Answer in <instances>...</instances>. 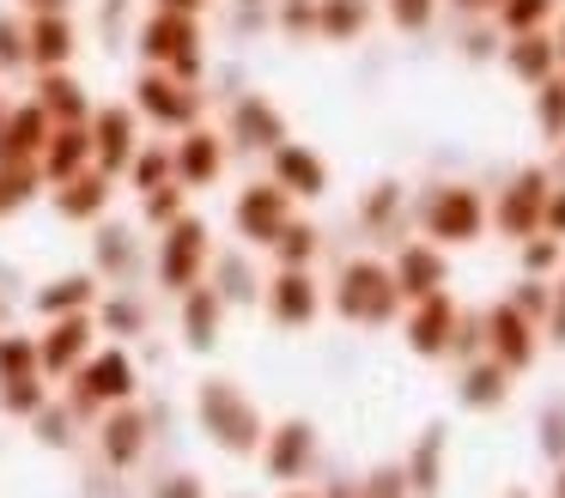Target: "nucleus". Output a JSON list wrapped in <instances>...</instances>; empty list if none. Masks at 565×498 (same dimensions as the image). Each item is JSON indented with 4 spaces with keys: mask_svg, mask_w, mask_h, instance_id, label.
<instances>
[{
    "mask_svg": "<svg viewBox=\"0 0 565 498\" xmlns=\"http://www.w3.org/2000/svg\"><path fill=\"white\" fill-rule=\"evenodd\" d=\"M220 274H225V298H249V292H256V286H249V274H244L237 262H225Z\"/></svg>",
    "mask_w": 565,
    "mask_h": 498,
    "instance_id": "de8ad7c7",
    "label": "nucleus"
},
{
    "mask_svg": "<svg viewBox=\"0 0 565 498\" xmlns=\"http://www.w3.org/2000/svg\"><path fill=\"white\" fill-rule=\"evenodd\" d=\"M553 49H559V67H565V24L553 31Z\"/></svg>",
    "mask_w": 565,
    "mask_h": 498,
    "instance_id": "5fc2aeb1",
    "label": "nucleus"
},
{
    "mask_svg": "<svg viewBox=\"0 0 565 498\" xmlns=\"http://www.w3.org/2000/svg\"><path fill=\"white\" fill-rule=\"evenodd\" d=\"M559 498H565V480H559Z\"/></svg>",
    "mask_w": 565,
    "mask_h": 498,
    "instance_id": "bf43d9fd",
    "label": "nucleus"
},
{
    "mask_svg": "<svg viewBox=\"0 0 565 498\" xmlns=\"http://www.w3.org/2000/svg\"><path fill=\"white\" fill-rule=\"evenodd\" d=\"M92 316L79 310V316H55V328L38 340V364H43V377H74L79 364L92 359Z\"/></svg>",
    "mask_w": 565,
    "mask_h": 498,
    "instance_id": "4468645a",
    "label": "nucleus"
},
{
    "mask_svg": "<svg viewBox=\"0 0 565 498\" xmlns=\"http://www.w3.org/2000/svg\"><path fill=\"white\" fill-rule=\"evenodd\" d=\"M547 237H565V189H547V213H541Z\"/></svg>",
    "mask_w": 565,
    "mask_h": 498,
    "instance_id": "c03bdc74",
    "label": "nucleus"
},
{
    "mask_svg": "<svg viewBox=\"0 0 565 498\" xmlns=\"http://www.w3.org/2000/svg\"><path fill=\"white\" fill-rule=\"evenodd\" d=\"M414 486L426 492V486H438V432L419 444V462H414Z\"/></svg>",
    "mask_w": 565,
    "mask_h": 498,
    "instance_id": "a19ab883",
    "label": "nucleus"
},
{
    "mask_svg": "<svg viewBox=\"0 0 565 498\" xmlns=\"http://www.w3.org/2000/svg\"><path fill=\"white\" fill-rule=\"evenodd\" d=\"M213 328H220V292L189 286V292H183V340H189L195 352H207V347H213Z\"/></svg>",
    "mask_w": 565,
    "mask_h": 498,
    "instance_id": "c85d7f7f",
    "label": "nucleus"
},
{
    "mask_svg": "<svg viewBox=\"0 0 565 498\" xmlns=\"http://www.w3.org/2000/svg\"><path fill=\"white\" fill-rule=\"evenodd\" d=\"M207 262H213L207 219H195V213L171 219V225H164V237H159V279H164V286H171V292H189V286H201V274H207Z\"/></svg>",
    "mask_w": 565,
    "mask_h": 498,
    "instance_id": "20e7f679",
    "label": "nucleus"
},
{
    "mask_svg": "<svg viewBox=\"0 0 565 498\" xmlns=\"http://www.w3.org/2000/svg\"><path fill=\"white\" fill-rule=\"evenodd\" d=\"M492 352L504 359V371H516V364L535 359V335H529V322H523V310H516V304L492 310Z\"/></svg>",
    "mask_w": 565,
    "mask_h": 498,
    "instance_id": "bb28decb",
    "label": "nucleus"
},
{
    "mask_svg": "<svg viewBox=\"0 0 565 498\" xmlns=\"http://www.w3.org/2000/svg\"><path fill=\"white\" fill-rule=\"evenodd\" d=\"M541 213H547V170H523L499 201V231L529 237V231H541Z\"/></svg>",
    "mask_w": 565,
    "mask_h": 498,
    "instance_id": "6ab92c4d",
    "label": "nucleus"
},
{
    "mask_svg": "<svg viewBox=\"0 0 565 498\" xmlns=\"http://www.w3.org/2000/svg\"><path fill=\"white\" fill-rule=\"evenodd\" d=\"M135 55H140V67H164L189 85L207 80V31H201L195 12H159L152 7L147 19L135 24Z\"/></svg>",
    "mask_w": 565,
    "mask_h": 498,
    "instance_id": "f257e3e1",
    "label": "nucleus"
},
{
    "mask_svg": "<svg viewBox=\"0 0 565 498\" xmlns=\"http://www.w3.org/2000/svg\"><path fill=\"white\" fill-rule=\"evenodd\" d=\"M559 12V0H499V31L516 36V31H547V19Z\"/></svg>",
    "mask_w": 565,
    "mask_h": 498,
    "instance_id": "2f4dec72",
    "label": "nucleus"
},
{
    "mask_svg": "<svg viewBox=\"0 0 565 498\" xmlns=\"http://www.w3.org/2000/svg\"><path fill=\"white\" fill-rule=\"evenodd\" d=\"M104 322H110V335H135V328H147V310H135V304H110Z\"/></svg>",
    "mask_w": 565,
    "mask_h": 498,
    "instance_id": "79ce46f5",
    "label": "nucleus"
},
{
    "mask_svg": "<svg viewBox=\"0 0 565 498\" xmlns=\"http://www.w3.org/2000/svg\"><path fill=\"white\" fill-rule=\"evenodd\" d=\"M553 262H559V243H553V237H541V243H529V250H523V267H535V274H541V267H553Z\"/></svg>",
    "mask_w": 565,
    "mask_h": 498,
    "instance_id": "49530a36",
    "label": "nucleus"
},
{
    "mask_svg": "<svg viewBox=\"0 0 565 498\" xmlns=\"http://www.w3.org/2000/svg\"><path fill=\"white\" fill-rule=\"evenodd\" d=\"M152 498H207V492H201V480H195V474H171V480H159V486H152Z\"/></svg>",
    "mask_w": 565,
    "mask_h": 498,
    "instance_id": "37998d69",
    "label": "nucleus"
},
{
    "mask_svg": "<svg viewBox=\"0 0 565 498\" xmlns=\"http://www.w3.org/2000/svg\"><path fill=\"white\" fill-rule=\"evenodd\" d=\"M25 55H31V73L74 67V55H79L74 12H25Z\"/></svg>",
    "mask_w": 565,
    "mask_h": 498,
    "instance_id": "f8f14e48",
    "label": "nucleus"
},
{
    "mask_svg": "<svg viewBox=\"0 0 565 498\" xmlns=\"http://www.w3.org/2000/svg\"><path fill=\"white\" fill-rule=\"evenodd\" d=\"M122 182H128V189H135V194L159 189V182H177V177H171V146H159V140H140V152L128 158Z\"/></svg>",
    "mask_w": 565,
    "mask_h": 498,
    "instance_id": "c756f323",
    "label": "nucleus"
},
{
    "mask_svg": "<svg viewBox=\"0 0 565 498\" xmlns=\"http://www.w3.org/2000/svg\"><path fill=\"white\" fill-rule=\"evenodd\" d=\"M286 498H305V492H286Z\"/></svg>",
    "mask_w": 565,
    "mask_h": 498,
    "instance_id": "13d9d810",
    "label": "nucleus"
},
{
    "mask_svg": "<svg viewBox=\"0 0 565 498\" xmlns=\"http://www.w3.org/2000/svg\"><path fill=\"white\" fill-rule=\"evenodd\" d=\"M334 310L353 316V322H383L395 310V274L383 262H353L341 274V292H334Z\"/></svg>",
    "mask_w": 565,
    "mask_h": 498,
    "instance_id": "9b49d317",
    "label": "nucleus"
},
{
    "mask_svg": "<svg viewBox=\"0 0 565 498\" xmlns=\"http://www.w3.org/2000/svg\"><path fill=\"white\" fill-rule=\"evenodd\" d=\"M86 165H92V128H86V121H55L50 140H43V158H38L43 189H55V182L79 177Z\"/></svg>",
    "mask_w": 565,
    "mask_h": 498,
    "instance_id": "dca6fc26",
    "label": "nucleus"
},
{
    "mask_svg": "<svg viewBox=\"0 0 565 498\" xmlns=\"http://www.w3.org/2000/svg\"><path fill=\"white\" fill-rule=\"evenodd\" d=\"M128 104H135V116L159 134H183V128H195V121H207V92L177 80V73H164V67H140L135 85H128Z\"/></svg>",
    "mask_w": 565,
    "mask_h": 498,
    "instance_id": "f03ea898",
    "label": "nucleus"
},
{
    "mask_svg": "<svg viewBox=\"0 0 565 498\" xmlns=\"http://www.w3.org/2000/svg\"><path fill=\"white\" fill-rule=\"evenodd\" d=\"M462 401L468 407H492V401H504V364H475V371L462 377Z\"/></svg>",
    "mask_w": 565,
    "mask_h": 498,
    "instance_id": "4c0bfd02",
    "label": "nucleus"
},
{
    "mask_svg": "<svg viewBox=\"0 0 565 498\" xmlns=\"http://www.w3.org/2000/svg\"><path fill=\"white\" fill-rule=\"evenodd\" d=\"M553 335L565 340V298H559V316H553Z\"/></svg>",
    "mask_w": 565,
    "mask_h": 498,
    "instance_id": "864d4df0",
    "label": "nucleus"
},
{
    "mask_svg": "<svg viewBox=\"0 0 565 498\" xmlns=\"http://www.w3.org/2000/svg\"><path fill=\"white\" fill-rule=\"evenodd\" d=\"M390 274H395V292H407V298H431V292L444 286V255L431 250V243H407L402 262H395Z\"/></svg>",
    "mask_w": 565,
    "mask_h": 498,
    "instance_id": "b1692460",
    "label": "nucleus"
},
{
    "mask_svg": "<svg viewBox=\"0 0 565 498\" xmlns=\"http://www.w3.org/2000/svg\"><path fill=\"white\" fill-rule=\"evenodd\" d=\"M286 219H292V194H286L274 177L244 182V189H237V201H232V225H237V237H244V243H274Z\"/></svg>",
    "mask_w": 565,
    "mask_h": 498,
    "instance_id": "9d476101",
    "label": "nucleus"
},
{
    "mask_svg": "<svg viewBox=\"0 0 565 498\" xmlns=\"http://www.w3.org/2000/svg\"><path fill=\"white\" fill-rule=\"evenodd\" d=\"M438 7H444V0H383V12H390V24H395V31H407V36L431 31V19H438Z\"/></svg>",
    "mask_w": 565,
    "mask_h": 498,
    "instance_id": "58836bf2",
    "label": "nucleus"
},
{
    "mask_svg": "<svg viewBox=\"0 0 565 498\" xmlns=\"http://www.w3.org/2000/svg\"><path fill=\"white\" fill-rule=\"evenodd\" d=\"M329 498H359V492H347V486H334V492Z\"/></svg>",
    "mask_w": 565,
    "mask_h": 498,
    "instance_id": "6e6d98bb",
    "label": "nucleus"
},
{
    "mask_svg": "<svg viewBox=\"0 0 565 498\" xmlns=\"http://www.w3.org/2000/svg\"><path fill=\"white\" fill-rule=\"evenodd\" d=\"M110 194H116V177H104L98 165H86L79 177L55 182V213L74 219V225H92V219L110 213Z\"/></svg>",
    "mask_w": 565,
    "mask_h": 498,
    "instance_id": "a211bd4d",
    "label": "nucleus"
},
{
    "mask_svg": "<svg viewBox=\"0 0 565 498\" xmlns=\"http://www.w3.org/2000/svg\"><path fill=\"white\" fill-rule=\"evenodd\" d=\"M43 189V170L38 165H0V219H13L19 206H31Z\"/></svg>",
    "mask_w": 565,
    "mask_h": 498,
    "instance_id": "7c9ffc66",
    "label": "nucleus"
},
{
    "mask_svg": "<svg viewBox=\"0 0 565 498\" xmlns=\"http://www.w3.org/2000/svg\"><path fill=\"white\" fill-rule=\"evenodd\" d=\"M7 104H13V97H7V92H0V116H7Z\"/></svg>",
    "mask_w": 565,
    "mask_h": 498,
    "instance_id": "4d7b16f0",
    "label": "nucleus"
},
{
    "mask_svg": "<svg viewBox=\"0 0 565 498\" xmlns=\"http://www.w3.org/2000/svg\"><path fill=\"white\" fill-rule=\"evenodd\" d=\"M268 177L280 182L292 201H317L322 189H329V165H322V152H310L305 140H280L268 152Z\"/></svg>",
    "mask_w": 565,
    "mask_h": 498,
    "instance_id": "2eb2a0df",
    "label": "nucleus"
},
{
    "mask_svg": "<svg viewBox=\"0 0 565 498\" xmlns=\"http://www.w3.org/2000/svg\"><path fill=\"white\" fill-rule=\"evenodd\" d=\"M310 456H317V432H310L305 420L280 425V432L268 437V474L274 480H298V474L310 468Z\"/></svg>",
    "mask_w": 565,
    "mask_h": 498,
    "instance_id": "5701e85b",
    "label": "nucleus"
},
{
    "mask_svg": "<svg viewBox=\"0 0 565 498\" xmlns=\"http://www.w3.org/2000/svg\"><path fill=\"white\" fill-rule=\"evenodd\" d=\"M98 304V274H62L38 292V310L43 316H79Z\"/></svg>",
    "mask_w": 565,
    "mask_h": 498,
    "instance_id": "a878e982",
    "label": "nucleus"
},
{
    "mask_svg": "<svg viewBox=\"0 0 565 498\" xmlns=\"http://www.w3.org/2000/svg\"><path fill=\"white\" fill-rule=\"evenodd\" d=\"M225 158H232L225 134L207 128V121H195V128H183V134H177V146H171V177L183 182L189 194L213 189V182L225 177Z\"/></svg>",
    "mask_w": 565,
    "mask_h": 498,
    "instance_id": "1a4fd4ad",
    "label": "nucleus"
},
{
    "mask_svg": "<svg viewBox=\"0 0 565 498\" xmlns=\"http://www.w3.org/2000/svg\"><path fill=\"white\" fill-rule=\"evenodd\" d=\"M86 128H92V165H98L104 177H122L128 158L140 152V116H135V104H92Z\"/></svg>",
    "mask_w": 565,
    "mask_h": 498,
    "instance_id": "6e6552de",
    "label": "nucleus"
},
{
    "mask_svg": "<svg viewBox=\"0 0 565 498\" xmlns=\"http://www.w3.org/2000/svg\"><path fill=\"white\" fill-rule=\"evenodd\" d=\"M395 201H402V189H395V182H383V189L365 201V219H390V213H395Z\"/></svg>",
    "mask_w": 565,
    "mask_h": 498,
    "instance_id": "a18cd8bd",
    "label": "nucleus"
},
{
    "mask_svg": "<svg viewBox=\"0 0 565 498\" xmlns=\"http://www.w3.org/2000/svg\"><path fill=\"white\" fill-rule=\"evenodd\" d=\"M419 219H426V237L438 243H475L487 231V201L475 189H462V182H444V189L426 194Z\"/></svg>",
    "mask_w": 565,
    "mask_h": 498,
    "instance_id": "0eeeda50",
    "label": "nucleus"
},
{
    "mask_svg": "<svg viewBox=\"0 0 565 498\" xmlns=\"http://www.w3.org/2000/svg\"><path fill=\"white\" fill-rule=\"evenodd\" d=\"M189 213V189L183 182H159V189H147L140 194V219H147V225H171V219H183Z\"/></svg>",
    "mask_w": 565,
    "mask_h": 498,
    "instance_id": "473e14b6",
    "label": "nucleus"
},
{
    "mask_svg": "<svg viewBox=\"0 0 565 498\" xmlns=\"http://www.w3.org/2000/svg\"><path fill=\"white\" fill-rule=\"evenodd\" d=\"M25 97H38L50 121H86V116H92V92H86V80H79L74 67L31 73V92H25Z\"/></svg>",
    "mask_w": 565,
    "mask_h": 498,
    "instance_id": "f3484780",
    "label": "nucleus"
},
{
    "mask_svg": "<svg viewBox=\"0 0 565 498\" xmlns=\"http://www.w3.org/2000/svg\"><path fill=\"white\" fill-rule=\"evenodd\" d=\"M504 67H511V80H523L529 92H535L541 80H553V73H559L553 31H516L511 43H504Z\"/></svg>",
    "mask_w": 565,
    "mask_h": 498,
    "instance_id": "aec40b11",
    "label": "nucleus"
},
{
    "mask_svg": "<svg viewBox=\"0 0 565 498\" xmlns=\"http://www.w3.org/2000/svg\"><path fill=\"white\" fill-rule=\"evenodd\" d=\"M450 322H456V310H450L444 292L419 298L414 322H407V347H414V352H444V347H450Z\"/></svg>",
    "mask_w": 565,
    "mask_h": 498,
    "instance_id": "393cba45",
    "label": "nucleus"
},
{
    "mask_svg": "<svg viewBox=\"0 0 565 498\" xmlns=\"http://www.w3.org/2000/svg\"><path fill=\"white\" fill-rule=\"evenodd\" d=\"M159 12H195V19H207V7L213 0H152Z\"/></svg>",
    "mask_w": 565,
    "mask_h": 498,
    "instance_id": "8fccbe9b",
    "label": "nucleus"
},
{
    "mask_svg": "<svg viewBox=\"0 0 565 498\" xmlns=\"http://www.w3.org/2000/svg\"><path fill=\"white\" fill-rule=\"evenodd\" d=\"M268 310H274V322H286V328H305L310 316H317V286H310L305 267H280V274H274Z\"/></svg>",
    "mask_w": 565,
    "mask_h": 498,
    "instance_id": "412c9836",
    "label": "nucleus"
},
{
    "mask_svg": "<svg viewBox=\"0 0 565 498\" xmlns=\"http://www.w3.org/2000/svg\"><path fill=\"white\" fill-rule=\"evenodd\" d=\"M268 250L280 255V267H310V255H317V231H310V225H298V219H286V225H280V237H274Z\"/></svg>",
    "mask_w": 565,
    "mask_h": 498,
    "instance_id": "e433bc0d",
    "label": "nucleus"
},
{
    "mask_svg": "<svg viewBox=\"0 0 565 498\" xmlns=\"http://www.w3.org/2000/svg\"><path fill=\"white\" fill-rule=\"evenodd\" d=\"M50 128H55V121L43 116L38 97H19V104H7V116H0V165H38Z\"/></svg>",
    "mask_w": 565,
    "mask_h": 498,
    "instance_id": "ddd939ff",
    "label": "nucleus"
},
{
    "mask_svg": "<svg viewBox=\"0 0 565 498\" xmlns=\"http://www.w3.org/2000/svg\"><path fill=\"white\" fill-rule=\"evenodd\" d=\"M195 420H201V432L220 449H232V456H249V449L262 444L256 407H249V401L237 395V383H225V377H207V383L195 389Z\"/></svg>",
    "mask_w": 565,
    "mask_h": 498,
    "instance_id": "7ed1b4c3",
    "label": "nucleus"
},
{
    "mask_svg": "<svg viewBox=\"0 0 565 498\" xmlns=\"http://www.w3.org/2000/svg\"><path fill=\"white\" fill-rule=\"evenodd\" d=\"M0 73H31L25 55V12H0Z\"/></svg>",
    "mask_w": 565,
    "mask_h": 498,
    "instance_id": "f704fd0d",
    "label": "nucleus"
},
{
    "mask_svg": "<svg viewBox=\"0 0 565 498\" xmlns=\"http://www.w3.org/2000/svg\"><path fill=\"white\" fill-rule=\"evenodd\" d=\"M0 407L7 413H38L43 407V377H7V383H0Z\"/></svg>",
    "mask_w": 565,
    "mask_h": 498,
    "instance_id": "ea45409f",
    "label": "nucleus"
},
{
    "mask_svg": "<svg viewBox=\"0 0 565 498\" xmlns=\"http://www.w3.org/2000/svg\"><path fill=\"white\" fill-rule=\"evenodd\" d=\"M7 377H43L38 340L31 335H0V383H7Z\"/></svg>",
    "mask_w": 565,
    "mask_h": 498,
    "instance_id": "c9c22d12",
    "label": "nucleus"
},
{
    "mask_svg": "<svg viewBox=\"0 0 565 498\" xmlns=\"http://www.w3.org/2000/svg\"><path fill=\"white\" fill-rule=\"evenodd\" d=\"M38 437H50V444H67V420H62V413H50V420L38 413Z\"/></svg>",
    "mask_w": 565,
    "mask_h": 498,
    "instance_id": "09e8293b",
    "label": "nucleus"
},
{
    "mask_svg": "<svg viewBox=\"0 0 565 498\" xmlns=\"http://www.w3.org/2000/svg\"><path fill=\"white\" fill-rule=\"evenodd\" d=\"M98 444H104V456H110V468H135L140 449H147V413L122 401V407H116L110 420H104Z\"/></svg>",
    "mask_w": 565,
    "mask_h": 498,
    "instance_id": "4be33fe9",
    "label": "nucleus"
},
{
    "mask_svg": "<svg viewBox=\"0 0 565 498\" xmlns=\"http://www.w3.org/2000/svg\"><path fill=\"white\" fill-rule=\"evenodd\" d=\"M122 401H135V359H128L122 347L92 352V359L74 371V413L122 407Z\"/></svg>",
    "mask_w": 565,
    "mask_h": 498,
    "instance_id": "39448f33",
    "label": "nucleus"
},
{
    "mask_svg": "<svg viewBox=\"0 0 565 498\" xmlns=\"http://www.w3.org/2000/svg\"><path fill=\"white\" fill-rule=\"evenodd\" d=\"M220 134H225V146H237V152H274L280 140H292V128H286V116L274 109L268 92H237Z\"/></svg>",
    "mask_w": 565,
    "mask_h": 498,
    "instance_id": "423d86ee",
    "label": "nucleus"
},
{
    "mask_svg": "<svg viewBox=\"0 0 565 498\" xmlns=\"http://www.w3.org/2000/svg\"><path fill=\"white\" fill-rule=\"evenodd\" d=\"M511 498H523V492H511Z\"/></svg>",
    "mask_w": 565,
    "mask_h": 498,
    "instance_id": "052dcab7",
    "label": "nucleus"
},
{
    "mask_svg": "<svg viewBox=\"0 0 565 498\" xmlns=\"http://www.w3.org/2000/svg\"><path fill=\"white\" fill-rule=\"evenodd\" d=\"M535 121H541L547 140H565V80H559V73L535 85Z\"/></svg>",
    "mask_w": 565,
    "mask_h": 498,
    "instance_id": "72a5a7b5",
    "label": "nucleus"
},
{
    "mask_svg": "<svg viewBox=\"0 0 565 498\" xmlns=\"http://www.w3.org/2000/svg\"><path fill=\"white\" fill-rule=\"evenodd\" d=\"M19 12H74V0H13Z\"/></svg>",
    "mask_w": 565,
    "mask_h": 498,
    "instance_id": "3c124183",
    "label": "nucleus"
},
{
    "mask_svg": "<svg viewBox=\"0 0 565 498\" xmlns=\"http://www.w3.org/2000/svg\"><path fill=\"white\" fill-rule=\"evenodd\" d=\"M371 24V0H317V36L322 43H353Z\"/></svg>",
    "mask_w": 565,
    "mask_h": 498,
    "instance_id": "cd10ccee",
    "label": "nucleus"
},
{
    "mask_svg": "<svg viewBox=\"0 0 565 498\" xmlns=\"http://www.w3.org/2000/svg\"><path fill=\"white\" fill-rule=\"evenodd\" d=\"M456 12H499V0H450Z\"/></svg>",
    "mask_w": 565,
    "mask_h": 498,
    "instance_id": "603ef678",
    "label": "nucleus"
}]
</instances>
